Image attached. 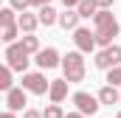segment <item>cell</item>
Returning <instances> with one entry per match:
<instances>
[{
  "label": "cell",
  "instance_id": "6da1fadb",
  "mask_svg": "<svg viewBox=\"0 0 121 118\" xmlns=\"http://www.w3.org/2000/svg\"><path fill=\"white\" fill-rule=\"evenodd\" d=\"M93 25H96V42L101 45V48H110L113 45V39L118 37V20L113 17V11H99L96 17H93Z\"/></svg>",
  "mask_w": 121,
  "mask_h": 118
},
{
  "label": "cell",
  "instance_id": "7a4b0ae2",
  "mask_svg": "<svg viewBox=\"0 0 121 118\" xmlns=\"http://www.w3.org/2000/svg\"><path fill=\"white\" fill-rule=\"evenodd\" d=\"M62 79H68L70 84H76V82H85V73H87V67H85V54L82 51H68L65 56H62Z\"/></svg>",
  "mask_w": 121,
  "mask_h": 118
},
{
  "label": "cell",
  "instance_id": "3957f363",
  "mask_svg": "<svg viewBox=\"0 0 121 118\" xmlns=\"http://www.w3.org/2000/svg\"><path fill=\"white\" fill-rule=\"evenodd\" d=\"M31 54H26L23 51V45L20 42H14V45H9L6 48V65L11 67V70H20L23 76H26V70H28V62H31Z\"/></svg>",
  "mask_w": 121,
  "mask_h": 118
},
{
  "label": "cell",
  "instance_id": "277c9868",
  "mask_svg": "<svg viewBox=\"0 0 121 118\" xmlns=\"http://www.w3.org/2000/svg\"><path fill=\"white\" fill-rule=\"evenodd\" d=\"M96 67L99 70H113V67H118L121 65V45H110V48H101L99 54H96Z\"/></svg>",
  "mask_w": 121,
  "mask_h": 118
},
{
  "label": "cell",
  "instance_id": "5b68a950",
  "mask_svg": "<svg viewBox=\"0 0 121 118\" xmlns=\"http://www.w3.org/2000/svg\"><path fill=\"white\" fill-rule=\"evenodd\" d=\"M20 87L26 90V93H34V96H45V93H51V82L45 79V73H26L23 76V84Z\"/></svg>",
  "mask_w": 121,
  "mask_h": 118
},
{
  "label": "cell",
  "instance_id": "8992f818",
  "mask_svg": "<svg viewBox=\"0 0 121 118\" xmlns=\"http://www.w3.org/2000/svg\"><path fill=\"white\" fill-rule=\"evenodd\" d=\"M73 104H76V113H82V115H96L99 107H101L99 96H90V93H85V90L73 93Z\"/></svg>",
  "mask_w": 121,
  "mask_h": 118
},
{
  "label": "cell",
  "instance_id": "52a82bcc",
  "mask_svg": "<svg viewBox=\"0 0 121 118\" xmlns=\"http://www.w3.org/2000/svg\"><path fill=\"white\" fill-rule=\"evenodd\" d=\"M73 42H76V51H82V54H90V51H96V31H90V28H79L73 31Z\"/></svg>",
  "mask_w": 121,
  "mask_h": 118
},
{
  "label": "cell",
  "instance_id": "ba28073f",
  "mask_svg": "<svg viewBox=\"0 0 121 118\" xmlns=\"http://www.w3.org/2000/svg\"><path fill=\"white\" fill-rule=\"evenodd\" d=\"M34 62H37V67L39 70H51V67H56V65H62V56L56 48H42L37 56H34Z\"/></svg>",
  "mask_w": 121,
  "mask_h": 118
},
{
  "label": "cell",
  "instance_id": "9c48e42d",
  "mask_svg": "<svg viewBox=\"0 0 121 118\" xmlns=\"http://www.w3.org/2000/svg\"><path fill=\"white\" fill-rule=\"evenodd\" d=\"M26 104H28V98H26V90H23V87H14V90H9V93H6V110L20 113Z\"/></svg>",
  "mask_w": 121,
  "mask_h": 118
},
{
  "label": "cell",
  "instance_id": "30bf717a",
  "mask_svg": "<svg viewBox=\"0 0 121 118\" xmlns=\"http://www.w3.org/2000/svg\"><path fill=\"white\" fill-rule=\"evenodd\" d=\"M68 84H70L68 79H54V82H51V93H48V96H51V104H62V101H65Z\"/></svg>",
  "mask_w": 121,
  "mask_h": 118
},
{
  "label": "cell",
  "instance_id": "8fae6325",
  "mask_svg": "<svg viewBox=\"0 0 121 118\" xmlns=\"http://www.w3.org/2000/svg\"><path fill=\"white\" fill-rule=\"evenodd\" d=\"M79 20H82V17H79L76 8H65V11H59V25L65 31H76V28H79Z\"/></svg>",
  "mask_w": 121,
  "mask_h": 118
},
{
  "label": "cell",
  "instance_id": "7c38bea8",
  "mask_svg": "<svg viewBox=\"0 0 121 118\" xmlns=\"http://www.w3.org/2000/svg\"><path fill=\"white\" fill-rule=\"evenodd\" d=\"M37 17H39V25H54V23H59V11L54 8V6H42V8H37Z\"/></svg>",
  "mask_w": 121,
  "mask_h": 118
},
{
  "label": "cell",
  "instance_id": "4fadbf2b",
  "mask_svg": "<svg viewBox=\"0 0 121 118\" xmlns=\"http://www.w3.org/2000/svg\"><path fill=\"white\" fill-rule=\"evenodd\" d=\"M99 101H101V104H110V107H113V104H121V93L113 87V84H104V87L99 90Z\"/></svg>",
  "mask_w": 121,
  "mask_h": 118
},
{
  "label": "cell",
  "instance_id": "5bb4252c",
  "mask_svg": "<svg viewBox=\"0 0 121 118\" xmlns=\"http://www.w3.org/2000/svg\"><path fill=\"white\" fill-rule=\"evenodd\" d=\"M17 25H20L23 34H34L37 25H39V17H37V14H28V11H23V14H20V20H17Z\"/></svg>",
  "mask_w": 121,
  "mask_h": 118
},
{
  "label": "cell",
  "instance_id": "9a60e30c",
  "mask_svg": "<svg viewBox=\"0 0 121 118\" xmlns=\"http://www.w3.org/2000/svg\"><path fill=\"white\" fill-rule=\"evenodd\" d=\"M17 20H20V14H17L11 6L0 8V25H3V28H9V25H17Z\"/></svg>",
  "mask_w": 121,
  "mask_h": 118
},
{
  "label": "cell",
  "instance_id": "2e32d148",
  "mask_svg": "<svg viewBox=\"0 0 121 118\" xmlns=\"http://www.w3.org/2000/svg\"><path fill=\"white\" fill-rule=\"evenodd\" d=\"M20 45H23V51H26V54H34V56L42 51V48H39V39H37L34 34H26V37L20 39Z\"/></svg>",
  "mask_w": 121,
  "mask_h": 118
},
{
  "label": "cell",
  "instance_id": "e0dca14e",
  "mask_svg": "<svg viewBox=\"0 0 121 118\" xmlns=\"http://www.w3.org/2000/svg\"><path fill=\"white\" fill-rule=\"evenodd\" d=\"M76 11H79V17H85V20H90V17H96V14H99V6H96L93 0H82Z\"/></svg>",
  "mask_w": 121,
  "mask_h": 118
},
{
  "label": "cell",
  "instance_id": "ac0fdd59",
  "mask_svg": "<svg viewBox=\"0 0 121 118\" xmlns=\"http://www.w3.org/2000/svg\"><path fill=\"white\" fill-rule=\"evenodd\" d=\"M11 73H14V70H11L9 65H3V67H0V90H6V93H9V90H14Z\"/></svg>",
  "mask_w": 121,
  "mask_h": 118
},
{
  "label": "cell",
  "instance_id": "d6986e66",
  "mask_svg": "<svg viewBox=\"0 0 121 118\" xmlns=\"http://www.w3.org/2000/svg\"><path fill=\"white\" fill-rule=\"evenodd\" d=\"M17 37H20V25H9V28H3V42H6V45H14Z\"/></svg>",
  "mask_w": 121,
  "mask_h": 118
},
{
  "label": "cell",
  "instance_id": "ffe728a7",
  "mask_svg": "<svg viewBox=\"0 0 121 118\" xmlns=\"http://www.w3.org/2000/svg\"><path fill=\"white\" fill-rule=\"evenodd\" d=\"M65 115H68V113L62 110L59 104H48V107L42 110V118H65Z\"/></svg>",
  "mask_w": 121,
  "mask_h": 118
},
{
  "label": "cell",
  "instance_id": "44dd1931",
  "mask_svg": "<svg viewBox=\"0 0 121 118\" xmlns=\"http://www.w3.org/2000/svg\"><path fill=\"white\" fill-rule=\"evenodd\" d=\"M107 84L121 87V65H118V67H113V70H107Z\"/></svg>",
  "mask_w": 121,
  "mask_h": 118
},
{
  "label": "cell",
  "instance_id": "7402d4cb",
  "mask_svg": "<svg viewBox=\"0 0 121 118\" xmlns=\"http://www.w3.org/2000/svg\"><path fill=\"white\" fill-rule=\"evenodd\" d=\"M9 6H11V8H14V11H20V14H23V11H28V6H31V0H11V3H9Z\"/></svg>",
  "mask_w": 121,
  "mask_h": 118
},
{
  "label": "cell",
  "instance_id": "603a6c76",
  "mask_svg": "<svg viewBox=\"0 0 121 118\" xmlns=\"http://www.w3.org/2000/svg\"><path fill=\"white\" fill-rule=\"evenodd\" d=\"M93 3H96V6H99V11H110V8H113V3H116V0H93Z\"/></svg>",
  "mask_w": 121,
  "mask_h": 118
},
{
  "label": "cell",
  "instance_id": "cb8c5ba5",
  "mask_svg": "<svg viewBox=\"0 0 121 118\" xmlns=\"http://www.w3.org/2000/svg\"><path fill=\"white\" fill-rule=\"evenodd\" d=\"M62 6H65V8H79V3H82V0H59Z\"/></svg>",
  "mask_w": 121,
  "mask_h": 118
},
{
  "label": "cell",
  "instance_id": "d4e9b609",
  "mask_svg": "<svg viewBox=\"0 0 121 118\" xmlns=\"http://www.w3.org/2000/svg\"><path fill=\"white\" fill-rule=\"evenodd\" d=\"M23 118H42V113H39V110H26Z\"/></svg>",
  "mask_w": 121,
  "mask_h": 118
},
{
  "label": "cell",
  "instance_id": "484cf974",
  "mask_svg": "<svg viewBox=\"0 0 121 118\" xmlns=\"http://www.w3.org/2000/svg\"><path fill=\"white\" fill-rule=\"evenodd\" d=\"M31 6H37V8H42V6H51V0H31Z\"/></svg>",
  "mask_w": 121,
  "mask_h": 118
},
{
  "label": "cell",
  "instance_id": "4316f807",
  "mask_svg": "<svg viewBox=\"0 0 121 118\" xmlns=\"http://www.w3.org/2000/svg\"><path fill=\"white\" fill-rule=\"evenodd\" d=\"M0 118H17V113H11V110H6V113H3Z\"/></svg>",
  "mask_w": 121,
  "mask_h": 118
},
{
  "label": "cell",
  "instance_id": "83f0119b",
  "mask_svg": "<svg viewBox=\"0 0 121 118\" xmlns=\"http://www.w3.org/2000/svg\"><path fill=\"white\" fill-rule=\"evenodd\" d=\"M65 118H85V115H82V113H68Z\"/></svg>",
  "mask_w": 121,
  "mask_h": 118
},
{
  "label": "cell",
  "instance_id": "f1b7e54d",
  "mask_svg": "<svg viewBox=\"0 0 121 118\" xmlns=\"http://www.w3.org/2000/svg\"><path fill=\"white\" fill-rule=\"evenodd\" d=\"M116 118H121V113H118V115H116Z\"/></svg>",
  "mask_w": 121,
  "mask_h": 118
}]
</instances>
